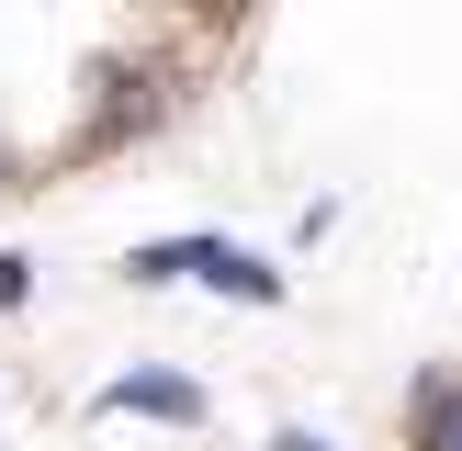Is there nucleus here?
Returning a JSON list of instances; mask_svg holds the SVG:
<instances>
[{
    "mask_svg": "<svg viewBox=\"0 0 462 451\" xmlns=\"http://www.w3.org/2000/svg\"><path fill=\"white\" fill-rule=\"evenodd\" d=\"M158 113H170V68H158V57H113L102 79H90L79 147H125V135H147Z\"/></svg>",
    "mask_w": 462,
    "mask_h": 451,
    "instance_id": "1",
    "label": "nucleus"
},
{
    "mask_svg": "<svg viewBox=\"0 0 462 451\" xmlns=\"http://www.w3.org/2000/svg\"><path fill=\"white\" fill-rule=\"evenodd\" d=\"M102 406H113V418H170V428H192V418H203V395H192V383H170V373H125Z\"/></svg>",
    "mask_w": 462,
    "mask_h": 451,
    "instance_id": "2",
    "label": "nucleus"
},
{
    "mask_svg": "<svg viewBox=\"0 0 462 451\" xmlns=\"http://www.w3.org/2000/svg\"><path fill=\"white\" fill-rule=\"evenodd\" d=\"M429 451H462V395H440V406H429Z\"/></svg>",
    "mask_w": 462,
    "mask_h": 451,
    "instance_id": "3",
    "label": "nucleus"
},
{
    "mask_svg": "<svg viewBox=\"0 0 462 451\" xmlns=\"http://www.w3.org/2000/svg\"><path fill=\"white\" fill-rule=\"evenodd\" d=\"M0 305H23V260H12V248H0Z\"/></svg>",
    "mask_w": 462,
    "mask_h": 451,
    "instance_id": "4",
    "label": "nucleus"
},
{
    "mask_svg": "<svg viewBox=\"0 0 462 451\" xmlns=\"http://www.w3.org/2000/svg\"><path fill=\"white\" fill-rule=\"evenodd\" d=\"M271 451H328V440H305V428H293V440H271Z\"/></svg>",
    "mask_w": 462,
    "mask_h": 451,
    "instance_id": "5",
    "label": "nucleus"
}]
</instances>
